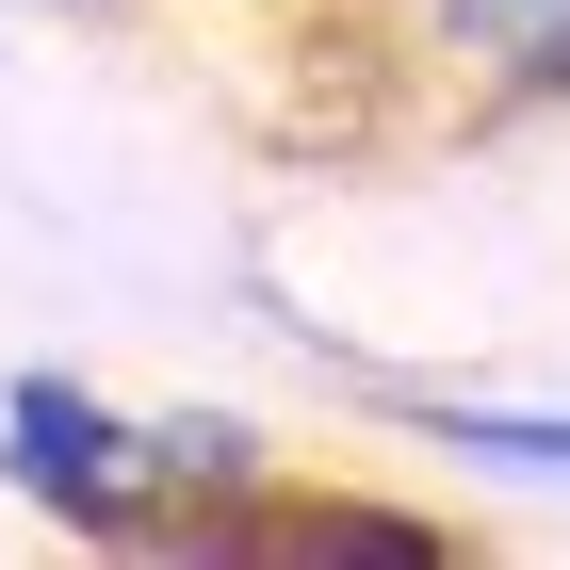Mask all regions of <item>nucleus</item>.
<instances>
[{"mask_svg":"<svg viewBox=\"0 0 570 570\" xmlns=\"http://www.w3.org/2000/svg\"><path fill=\"white\" fill-rule=\"evenodd\" d=\"M375 33V82H424L440 115H538L570 98V0H343Z\"/></svg>","mask_w":570,"mask_h":570,"instance_id":"obj_2","label":"nucleus"},{"mask_svg":"<svg viewBox=\"0 0 570 570\" xmlns=\"http://www.w3.org/2000/svg\"><path fill=\"white\" fill-rule=\"evenodd\" d=\"M392 424L456 440V456H522V473H570V407H456V392H407Z\"/></svg>","mask_w":570,"mask_h":570,"instance_id":"obj_3","label":"nucleus"},{"mask_svg":"<svg viewBox=\"0 0 570 570\" xmlns=\"http://www.w3.org/2000/svg\"><path fill=\"white\" fill-rule=\"evenodd\" d=\"M0 473H17V505L66 538H115V554H147V538H179V489H164V424H131L115 392H82V375H0Z\"/></svg>","mask_w":570,"mask_h":570,"instance_id":"obj_1","label":"nucleus"}]
</instances>
